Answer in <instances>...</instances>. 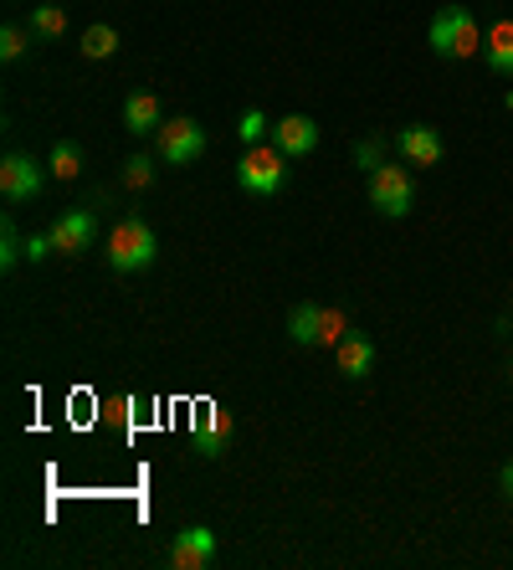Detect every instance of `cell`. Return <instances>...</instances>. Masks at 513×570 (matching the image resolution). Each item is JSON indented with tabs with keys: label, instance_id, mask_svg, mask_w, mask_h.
I'll use <instances>...</instances> for the list:
<instances>
[{
	"label": "cell",
	"instance_id": "cell-1",
	"mask_svg": "<svg viewBox=\"0 0 513 570\" xmlns=\"http://www.w3.org/2000/svg\"><path fill=\"white\" fill-rule=\"evenodd\" d=\"M432 52L442 57V62H467V57L483 52V27H477V16L467 11V6H442V11L432 16Z\"/></svg>",
	"mask_w": 513,
	"mask_h": 570
},
{
	"label": "cell",
	"instance_id": "cell-2",
	"mask_svg": "<svg viewBox=\"0 0 513 570\" xmlns=\"http://www.w3.org/2000/svg\"><path fill=\"white\" fill-rule=\"evenodd\" d=\"M103 253H108V267H114V273H145L159 253L155 226H149L145 216H119L114 232H108V242H103Z\"/></svg>",
	"mask_w": 513,
	"mask_h": 570
},
{
	"label": "cell",
	"instance_id": "cell-3",
	"mask_svg": "<svg viewBox=\"0 0 513 570\" xmlns=\"http://www.w3.org/2000/svg\"><path fill=\"white\" fill-rule=\"evenodd\" d=\"M283 149L267 139V145H247V155L237 159V186L251 190V196H277L288 186V165H283Z\"/></svg>",
	"mask_w": 513,
	"mask_h": 570
},
{
	"label": "cell",
	"instance_id": "cell-4",
	"mask_svg": "<svg viewBox=\"0 0 513 570\" xmlns=\"http://www.w3.org/2000/svg\"><path fill=\"white\" fill-rule=\"evenodd\" d=\"M369 206L381 216H391V222L411 216V206H416V180H411L406 165L385 159L381 170H369Z\"/></svg>",
	"mask_w": 513,
	"mask_h": 570
},
{
	"label": "cell",
	"instance_id": "cell-5",
	"mask_svg": "<svg viewBox=\"0 0 513 570\" xmlns=\"http://www.w3.org/2000/svg\"><path fill=\"white\" fill-rule=\"evenodd\" d=\"M206 149V129L196 119H165L155 129V155L159 165H196Z\"/></svg>",
	"mask_w": 513,
	"mask_h": 570
},
{
	"label": "cell",
	"instance_id": "cell-6",
	"mask_svg": "<svg viewBox=\"0 0 513 570\" xmlns=\"http://www.w3.org/2000/svg\"><path fill=\"white\" fill-rule=\"evenodd\" d=\"M41 186H47V170H41L31 155H6V159H0V196L11 200V206L37 200Z\"/></svg>",
	"mask_w": 513,
	"mask_h": 570
},
{
	"label": "cell",
	"instance_id": "cell-7",
	"mask_svg": "<svg viewBox=\"0 0 513 570\" xmlns=\"http://www.w3.org/2000/svg\"><path fill=\"white\" fill-rule=\"evenodd\" d=\"M231 432H237V422H231V412H221L216 401H206V406L196 412V422H190V438H196L200 458H221L226 442H231Z\"/></svg>",
	"mask_w": 513,
	"mask_h": 570
},
{
	"label": "cell",
	"instance_id": "cell-8",
	"mask_svg": "<svg viewBox=\"0 0 513 570\" xmlns=\"http://www.w3.org/2000/svg\"><path fill=\"white\" fill-rule=\"evenodd\" d=\"M170 566L175 570H211L216 566V534L206 524H190L170 540Z\"/></svg>",
	"mask_w": 513,
	"mask_h": 570
},
{
	"label": "cell",
	"instance_id": "cell-9",
	"mask_svg": "<svg viewBox=\"0 0 513 570\" xmlns=\"http://www.w3.org/2000/svg\"><path fill=\"white\" fill-rule=\"evenodd\" d=\"M98 242V222H92V212H62L52 222V247L62 257H82Z\"/></svg>",
	"mask_w": 513,
	"mask_h": 570
},
{
	"label": "cell",
	"instance_id": "cell-10",
	"mask_svg": "<svg viewBox=\"0 0 513 570\" xmlns=\"http://www.w3.org/2000/svg\"><path fill=\"white\" fill-rule=\"evenodd\" d=\"M273 145L283 149L288 159H303L318 149V124L308 119V114H288V119L273 124Z\"/></svg>",
	"mask_w": 513,
	"mask_h": 570
},
{
	"label": "cell",
	"instance_id": "cell-11",
	"mask_svg": "<svg viewBox=\"0 0 513 570\" xmlns=\"http://www.w3.org/2000/svg\"><path fill=\"white\" fill-rule=\"evenodd\" d=\"M334 360H339L344 381H365V375L375 371V340H369V334H359V330H349L339 345H334Z\"/></svg>",
	"mask_w": 513,
	"mask_h": 570
},
{
	"label": "cell",
	"instance_id": "cell-12",
	"mask_svg": "<svg viewBox=\"0 0 513 570\" xmlns=\"http://www.w3.org/2000/svg\"><path fill=\"white\" fill-rule=\"evenodd\" d=\"M395 145H401V155H406L411 165H442V149H447L432 124H406V129L395 134Z\"/></svg>",
	"mask_w": 513,
	"mask_h": 570
},
{
	"label": "cell",
	"instance_id": "cell-13",
	"mask_svg": "<svg viewBox=\"0 0 513 570\" xmlns=\"http://www.w3.org/2000/svg\"><path fill=\"white\" fill-rule=\"evenodd\" d=\"M483 57L499 78H513V16H503L483 31Z\"/></svg>",
	"mask_w": 513,
	"mask_h": 570
},
{
	"label": "cell",
	"instance_id": "cell-14",
	"mask_svg": "<svg viewBox=\"0 0 513 570\" xmlns=\"http://www.w3.org/2000/svg\"><path fill=\"white\" fill-rule=\"evenodd\" d=\"M288 334H293V345L303 350H314L324 345V304H298L288 314Z\"/></svg>",
	"mask_w": 513,
	"mask_h": 570
},
{
	"label": "cell",
	"instance_id": "cell-15",
	"mask_svg": "<svg viewBox=\"0 0 513 570\" xmlns=\"http://www.w3.org/2000/svg\"><path fill=\"white\" fill-rule=\"evenodd\" d=\"M159 124H165V114H159V98L155 94H129V104H124V129L129 134H155Z\"/></svg>",
	"mask_w": 513,
	"mask_h": 570
},
{
	"label": "cell",
	"instance_id": "cell-16",
	"mask_svg": "<svg viewBox=\"0 0 513 570\" xmlns=\"http://www.w3.org/2000/svg\"><path fill=\"white\" fill-rule=\"evenodd\" d=\"M47 170H52L57 180H78V170H82V149L72 145V139H57V145H52V159H47Z\"/></svg>",
	"mask_w": 513,
	"mask_h": 570
},
{
	"label": "cell",
	"instance_id": "cell-17",
	"mask_svg": "<svg viewBox=\"0 0 513 570\" xmlns=\"http://www.w3.org/2000/svg\"><path fill=\"white\" fill-rule=\"evenodd\" d=\"M114 52H119V31H114V27H103V21H98V27L82 31V57L103 62V57H114Z\"/></svg>",
	"mask_w": 513,
	"mask_h": 570
},
{
	"label": "cell",
	"instance_id": "cell-18",
	"mask_svg": "<svg viewBox=\"0 0 513 570\" xmlns=\"http://www.w3.org/2000/svg\"><path fill=\"white\" fill-rule=\"evenodd\" d=\"M67 31V16L57 11V6H37V11H31V37L37 41H57Z\"/></svg>",
	"mask_w": 513,
	"mask_h": 570
},
{
	"label": "cell",
	"instance_id": "cell-19",
	"mask_svg": "<svg viewBox=\"0 0 513 570\" xmlns=\"http://www.w3.org/2000/svg\"><path fill=\"white\" fill-rule=\"evenodd\" d=\"M21 257H27V242H21V232H16V222H11V216H6V222H0V267L11 273V267L21 263Z\"/></svg>",
	"mask_w": 513,
	"mask_h": 570
},
{
	"label": "cell",
	"instance_id": "cell-20",
	"mask_svg": "<svg viewBox=\"0 0 513 570\" xmlns=\"http://www.w3.org/2000/svg\"><path fill=\"white\" fill-rule=\"evenodd\" d=\"M237 134L247 139V145H263L267 134H273V119H267L263 108H247V114H241V124H237Z\"/></svg>",
	"mask_w": 513,
	"mask_h": 570
},
{
	"label": "cell",
	"instance_id": "cell-21",
	"mask_svg": "<svg viewBox=\"0 0 513 570\" xmlns=\"http://www.w3.org/2000/svg\"><path fill=\"white\" fill-rule=\"evenodd\" d=\"M149 180H155V155H134L129 165H124V186H129V190H145Z\"/></svg>",
	"mask_w": 513,
	"mask_h": 570
},
{
	"label": "cell",
	"instance_id": "cell-22",
	"mask_svg": "<svg viewBox=\"0 0 513 570\" xmlns=\"http://www.w3.org/2000/svg\"><path fill=\"white\" fill-rule=\"evenodd\" d=\"M381 139H375V134H369V139H359V145H355V165H359V170H381V165H385V155H381Z\"/></svg>",
	"mask_w": 513,
	"mask_h": 570
},
{
	"label": "cell",
	"instance_id": "cell-23",
	"mask_svg": "<svg viewBox=\"0 0 513 570\" xmlns=\"http://www.w3.org/2000/svg\"><path fill=\"white\" fill-rule=\"evenodd\" d=\"M139 412H145V401H139V396H119V401H114V422H119V432H134V426H139Z\"/></svg>",
	"mask_w": 513,
	"mask_h": 570
},
{
	"label": "cell",
	"instance_id": "cell-24",
	"mask_svg": "<svg viewBox=\"0 0 513 570\" xmlns=\"http://www.w3.org/2000/svg\"><path fill=\"white\" fill-rule=\"evenodd\" d=\"M27 37H31V27H6V31H0V57H6V62H16V57L27 52Z\"/></svg>",
	"mask_w": 513,
	"mask_h": 570
},
{
	"label": "cell",
	"instance_id": "cell-25",
	"mask_svg": "<svg viewBox=\"0 0 513 570\" xmlns=\"http://www.w3.org/2000/svg\"><path fill=\"white\" fill-rule=\"evenodd\" d=\"M344 334H349V318H344V308L324 304V345H339Z\"/></svg>",
	"mask_w": 513,
	"mask_h": 570
},
{
	"label": "cell",
	"instance_id": "cell-26",
	"mask_svg": "<svg viewBox=\"0 0 513 570\" xmlns=\"http://www.w3.org/2000/svg\"><path fill=\"white\" fill-rule=\"evenodd\" d=\"M57 247H52V232H41V237H27V263H47Z\"/></svg>",
	"mask_w": 513,
	"mask_h": 570
},
{
	"label": "cell",
	"instance_id": "cell-27",
	"mask_svg": "<svg viewBox=\"0 0 513 570\" xmlns=\"http://www.w3.org/2000/svg\"><path fill=\"white\" fill-rule=\"evenodd\" d=\"M499 489H503V499H509V504H513V458H509V463H503V473H499Z\"/></svg>",
	"mask_w": 513,
	"mask_h": 570
},
{
	"label": "cell",
	"instance_id": "cell-28",
	"mask_svg": "<svg viewBox=\"0 0 513 570\" xmlns=\"http://www.w3.org/2000/svg\"><path fill=\"white\" fill-rule=\"evenodd\" d=\"M503 104H509V108H513V88H509V98H503Z\"/></svg>",
	"mask_w": 513,
	"mask_h": 570
}]
</instances>
